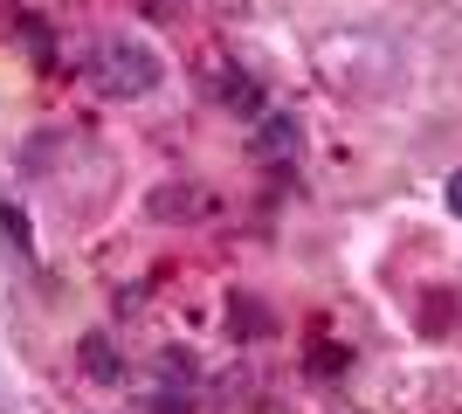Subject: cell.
Here are the masks:
<instances>
[{
  "instance_id": "obj_1",
  "label": "cell",
  "mask_w": 462,
  "mask_h": 414,
  "mask_svg": "<svg viewBox=\"0 0 462 414\" xmlns=\"http://www.w3.org/2000/svg\"><path fill=\"white\" fill-rule=\"evenodd\" d=\"M90 83H97V97H117V104H132V97H152L159 77H166V62L152 56V41H138V35H104L90 49Z\"/></svg>"
},
{
  "instance_id": "obj_2",
  "label": "cell",
  "mask_w": 462,
  "mask_h": 414,
  "mask_svg": "<svg viewBox=\"0 0 462 414\" xmlns=\"http://www.w3.org/2000/svg\"><path fill=\"white\" fill-rule=\"evenodd\" d=\"M255 152L263 159H297L304 152V124L290 118V111H263V118H255Z\"/></svg>"
},
{
  "instance_id": "obj_3",
  "label": "cell",
  "mask_w": 462,
  "mask_h": 414,
  "mask_svg": "<svg viewBox=\"0 0 462 414\" xmlns=\"http://www.w3.org/2000/svg\"><path fill=\"white\" fill-rule=\"evenodd\" d=\"M77 359H83V373H90L97 387H117V380H125V359H117V345H111L104 332H83Z\"/></svg>"
},
{
  "instance_id": "obj_4",
  "label": "cell",
  "mask_w": 462,
  "mask_h": 414,
  "mask_svg": "<svg viewBox=\"0 0 462 414\" xmlns=\"http://www.w3.org/2000/svg\"><path fill=\"white\" fill-rule=\"evenodd\" d=\"M221 104L242 111V118H263V90H255V77H221Z\"/></svg>"
},
{
  "instance_id": "obj_5",
  "label": "cell",
  "mask_w": 462,
  "mask_h": 414,
  "mask_svg": "<svg viewBox=\"0 0 462 414\" xmlns=\"http://www.w3.org/2000/svg\"><path fill=\"white\" fill-rule=\"evenodd\" d=\"M0 235H7V249H21V256L35 249V235H28V221H21L14 200H0Z\"/></svg>"
},
{
  "instance_id": "obj_6",
  "label": "cell",
  "mask_w": 462,
  "mask_h": 414,
  "mask_svg": "<svg viewBox=\"0 0 462 414\" xmlns=\"http://www.w3.org/2000/svg\"><path fill=\"white\" fill-rule=\"evenodd\" d=\"M310 366H318V373H338V366H346V353H338V345H318V353H310Z\"/></svg>"
},
{
  "instance_id": "obj_7",
  "label": "cell",
  "mask_w": 462,
  "mask_h": 414,
  "mask_svg": "<svg viewBox=\"0 0 462 414\" xmlns=\"http://www.w3.org/2000/svg\"><path fill=\"white\" fill-rule=\"evenodd\" d=\"M448 215L462 221V166H456V173H448Z\"/></svg>"
}]
</instances>
